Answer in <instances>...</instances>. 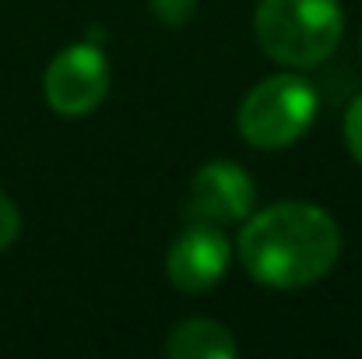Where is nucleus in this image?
<instances>
[{"label": "nucleus", "instance_id": "f03ea898", "mask_svg": "<svg viewBox=\"0 0 362 359\" xmlns=\"http://www.w3.org/2000/svg\"><path fill=\"white\" fill-rule=\"evenodd\" d=\"M260 50L285 67H320L345 35L338 0H260L253 14Z\"/></svg>", "mask_w": 362, "mask_h": 359}, {"label": "nucleus", "instance_id": "7ed1b4c3", "mask_svg": "<svg viewBox=\"0 0 362 359\" xmlns=\"http://www.w3.org/2000/svg\"><path fill=\"white\" fill-rule=\"evenodd\" d=\"M320 96L303 74H271L257 81L240 103V137L253 148L274 152L299 141L317 120Z\"/></svg>", "mask_w": 362, "mask_h": 359}, {"label": "nucleus", "instance_id": "f257e3e1", "mask_svg": "<svg viewBox=\"0 0 362 359\" xmlns=\"http://www.w3.org/2000/svg\"><path fill=\"white\" fill-rule=\"evenodd\" d=\"M341 253V229L320 205L278 201L246 215L240 233V261L271 289H306L331 275Z\"/></svg>", "mask_w": 362, "mask_h": 359}, {"label": "nucleus", "instance_id": "9d476101", "mask_svg": "<svg viewBox=\"0 0 362 359\" xmlns=\"http://www.w3.org/2000/svg\"><path fill=\"white\" fill-rule=\"evenodd\" d=\"M345 141H349L352 159L362 166V96H356V103L345 113Z\"/></svg>", "mask_w": 362, "mask_h": 359}, {"label": "nucleus", "instance_id": "0eeeda50", "mask_svg": "<svg viewBox=\"0 0 362 359\" xmlns=\"http://www.w3.org/2000/svg\"><path fill=\"white\" fill-rule=\"evenodd\" d=\"M165 353L173 359H236L240 346H236L233 331L222 328L218 321L190 317V321H180L169 331Z\"/></svg>", "mask_w": 362, "mask_h": 359}, {"label": "nucleus", "instance_id": "39448f33", "mask_svg": "<svg viewBox=\"0 0 362 359\" xmlns=\"http://www.w3.org/2000/svg\"><path fill=\"white\" fill-rule=\"evenodd\" d=\"M253 201H257L253 176L229 159H215V162H204L194 173L187 208H190L194 222L233 226L253 212Z\"/></svg>", "mask_w": 362, "mask_h": 359}, {"label": "nucleus", "instance_id": "20e7f679", "mask_svg": "<svg viewBox=\"0 0 362 359\" xmlns=\"http://www.w3.org/2000/svg\"><path fill=\"white\" fill-rule=\"evenodd\" d=\"M42 92L53 113L60 117H88L103 106L110 92V60L95 42L64 46L42 78Z\"/></svg>", "mask_w": 362, "mask_h": 359}, {"label": "nucleus", "instance_id": "6e6552de", "mask_svg": "<svg viewBox=\"0 0 362 359\" xmlns=\"http://www.w3.org/2000/svg\"><path fill=\"white\" fill-rule=\"evenodd\" d=\"M148 7H151V14H155L158 25L180 28V25H187V21L194 18L197 0H148Z\"/></svg>", "mask_w": 362, "mask_h": 359}, {"label": "nucleus", "instance_id": "1a4fd4ad", "mask_svg": "<svg viewBox=\"0 0 362 359\" xmlns=\"http://www.w3.org/2000/svg\"><path fill=\"white\" fill-rule=\"evenodd\" d=\"M21 233V212H18V205L0 190V250H7L14 239Z\"/></svg>", "mask_w": 362, "mask_h": 359}, {"label": "nucleus", "instance_id": "423d86ee", "mask_svg": "<svg viewBox=\"0 0 362 359\" xmlns=\"http://www.w3.org/2000/svg\"><path fill=\"white\" fill-rule=\"evenodd\" d=\"M229 268V239L211 222H194L173 239L165 253L169 282L180 292H204L211 289Z\"/></svg>", "mask_w": 362, "mask_h": 359}]
</instances>
